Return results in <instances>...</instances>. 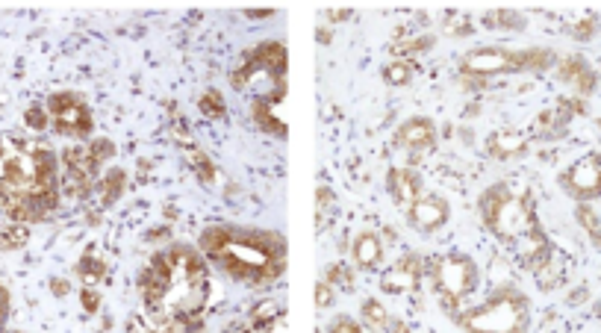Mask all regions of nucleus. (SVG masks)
<instances>
[{"mask_svg":"<svg viewBox=\"0 0 601 333\" xmlns=\"http://www.w3.org/2000/svg\"><path fill=\"white\" fill-rule=\"evenodd\" d=\"M101 166L92 160L89 145H68L62 154V192L74 198H86L98 186Z\"/></svg>","mask_w":601,"mask_h":333,"instance_id":"nucleus-11","label":"nucleus"},{"mask_svg":"<svg viewBox=\"0 0 601 333\" xmlns=\"http://www.w3.org/2000/svg\"><path fill=\"white\" fill-rule=\"evenodd\" d=\"M457 328L463 333H528L531 331V298L504 283L490 292L481 304L454 316Z\"/></svg>","mask_w":601,"mask_h":333,"instance_id":"nucleus-4","label":"nucleus"},{"mask_svg":"<svg viewBox=\"0 0 601 333\" xmlns=\"http://www.w3.org/2000/svg\"><path fill=\"white\" fill-rule=\"evenodd\" d=\"M501 74H525V54L513 51V48H472L460 56V80L469 89H481L487 86L492 77Z\"/></svg>","mask_w":601,"mask_h":333,"instance_id":"nucleus-7","label":"nucleus"},{"mask_svg":"<svg viewBox=\"0 0 601 333\" xmlns=\"http://www.w3.org/2000/svg\"><path fill=\"white\" fill-rule=\"evenodd\" d=\"M330 207H333V192H330V186H319V189H316V219H319V222L325 219V213H328Z\"/></svg>","mask_w":601,"mask_h":333,"instance_id":"nucleus-39","label":"nucleus"},{"mask_svg":"<svg viewBox=\"0 0 601 333\" xmlns=\"http://www.w3.org/2000/svg\"><path fill=\"white\" fill-rule=\"evenodd\" d=\"M386 192H389L392 204H395L401 213H407V210L419 201V195L425 192L422 174H419L416 168L407 166L389 168V171H386Z\"/></svg>","mask_w":601,"mask_h":333,"instance_id":"nucleus-17","label":"nucleus"},{"mask_svg":"<svg viewBox=\"0 0 601 333\" xmlns=\"http://www.w3.org/2000/svg\"><path fill=\"white\" fill-rule=\"evenodd\" d=\"M45 110H48V118H51V127H54L59 136L83 142L95 130L92 107L86 104V98L80 92H54L45 101Z\"/></svg>","mask_w":601,"mask_h":333,"instance_id":"nucleus-8","label":"nucleus"},{"mask_svg":"<svg viewBox=\"0 0 601 333\" xmlns=\"http://www.w3.org/2000/svg\"><path fill=\"white\" fill-rule=\"evenodd\" d=\"M325 280L336 289H345V292H354V272L348 269V263H333L328 272H325Z\"/></svg>","mask_w":601,"mask_h":333,"instance_id":"nucleus-33","label":"nucleus"},{"mask_svg":"<svg viewBox=\"0 0 601 333\" xmlns=\"http://www.w3.org/2000/svg\"><path fill=\"white\" fill-rule=\"evenodd\" d=\"M286 62H289V56H286L283 42H260L257 48H251L239 59V65L230 74V83L239 92L260 74L272 77L274 83H286Z\"/></svg>","mask_w":601,"mask_h":333,"instance_id":"nucleus-9","label":"nucleus"},{"mask_svg":"<svg viewBox=\"0 0 601 333\" xmlns=\"http://www.w3.org/2000/svg\"><path fill=\"white\" fill-rule=\"evenodd\" d=\"M534 278L540 283V289H554V286H560V280H563V260L551 251L546 260L534 269Z\"/></svg>","mask_w":601,"mask_h":333,"instance_id":"nucleus-26","label":"nucleus"},{"mask_svg":"<svg viewBox=\"0 0 601 333\" xmlns=\"http://www.w3.org/2000/svg\"><path fill=\"white\" fill-rule=\"evenodd\" d=\"M351 260L360 272H375L383 263V242L375 230H360L351 242Z\"/></svg>","mask_w":601,"mask_h":333,"instance_id":"nucleus-18","label":"nucleus"},{"mask_svg":"<svg viewBox=\"0 0 601 333\" xmlns=\"http://www.w3.org/2000/svg\"><path fill=\"white\" fill-rule=\"evenodd\" d=\"M554 68H557V80H560L563 86H572V92H575L578 98H590V95L599 89V74L593 71V65L581 54L557 59Z\"/></svg>","mask_w":601,"mask_h":333,"instance_id":"nucleus-16","label":"nucleus"},{"mask_svg":"<svg viewBox=\"0 0 601 333\" xmlns=\"http://www.w3.org/2000/svg\"><path fill=\"white\" fill-rule=\"evenodd\" d=\"M487 154L492 160H519L528 154V136L519 130H492L487 136Z\"/></svg>","mask_w":601,"mask_h":333,"instance_id":"nucleus-19","label":"nucleus"},{"mask_svg":"<svg viewBox=\"0 0 601 333\" xmlns=\"http://www.w3.org/2000/svg\"><path fill=\"white\" fill-rule=\"evenodd\" d=\"M522 54H525V71L531 74H543L557 65V56L548 48H522Z\"/></svg>","mask_w":601,"mask_h":333,"instance_id":"nucleus-28","label":"nucleus"},{"mask_svg":"<svg viewBox=\"0 0 601 333\" xmlns=\"http://www.w3.org/2000/svg\"><path fill=\"white\" fill-rule=\"evenodd\" d=\"M431 286L437 292L439 307L454 319L460 313V304L478 289L481 283V272H478V263L463 254V251H448V254H439L434 260H428L425 266Z\"/></svg>","mask_w":601,"mask_h":333,"instance_id":"nucleus-6","label":"nucleus"},{"mask_svg":"<svg viewBox=\"0 0 601 333\" xmlns=\"http://www.w3.org/2000/svg\"><path fill=\"white\" fill-rule=\"evenodd\" d=\"M333 304H336V289L330 286L328 280L322 278L316 283V307H319V310H330Z\"/></svg>","mask_w":601,"mask_h":333,"instance_id":"nucleus-37","label":"nucleus"},{"mask_svg":"<svg viewBox=\"0 0 601 333\" xmlns=\"http://www.w3.org/2000/svg\"><path fill=\"white\" fill-rule=\"evenodd\" d=\"M80 301H83L86 313H98V310H101V295H98V289H92V286H83Z\"/></svg>","mask_w":601,"mask_h":333,"instance_id":"nucleus-40","label":"nucleus"},{"mask_svg":"<svg viewBox=\"0 0 601 333\" xmlns=\"http://www.w3.org/2000/svg\"><path fill=\"white\" fill-rule=\"evenodd\" d=\"M286 83H274L266 95H257L251 104V118L260 130L272 133L277 139H286Z\"/></svg>","mask_w":601,"mask_h":333,"instance_id":"nucleus-13","label":"nucleus"},{"mask_svg":"<svg viewBox=\"0 0 601 333\" xmlns=\"http://www.w3.org/2000/svg\"><path fill=\"white\" fill-rule=\"evenodd\" d=\"M437 142L439 130L428 115H413V118H407V121L395 130V136H392L395 151H404V154H410V157H428V154H434V151H437Z\"/></svg>","mask_w":601,"mask_h":333,"instance_id":"nucleus-12","label":"nucleus"},{"mask_svg":"<svg viewBox=\"0 0 601 333\" xmlns=\"http://www.w3.org/2000/svg\"><path fill=\"white\" fill-rule=\"evenodd\" d=\"M27 239H30V230H27V224L9 222V227H3V230H0V251H18V248H24V245H27Z\"/></svg>","mask_w":601,"mask_h":333,"instance_id":"nucleus-31","label":"nucleus"},{"mask_svg":"<svg viewBox=\"0 0 601 333\" xmlns=\"http://www.w3.org/2000/svg\"><path fill=\"white\" fill-rule=\"evenodd\" d=\"M89 154H92V160L98 166L104 168L115 157V145H112L110 139H95V142H89Z\"/></svg>","mask_w":601,"mask_h":333,"instance_id":"nucleus-35","label":"nucleus"},{"mask_svg":"<svg viewBox=\"0 0 601 333\" xmlns=\"http://www.w3.org/2000/svg\"><path fill=\"white\" fill-rule=\"evenodd\" d=\"M62 201L59 157L48 145L0 133V210L15 224L51 219Z\"/></svg>","mask_w":601,"mask_h":333,"instance_id":"nucleus-1","label":"nucleus"},{"mask_svg":"<svg viewBox=\"0 0 601 333\" xmlns=\"http://www.w3.org/2000/svg\"><path fill=\"white\" fill-rule=\"evenodd\" d=\"M277 319H280V307H277V301H263V304H257V307L251 310V328H254V331L274 328Z\"/></svg>","mask_w":601,"mask_h":333,"instance_id":"nucleus-30","label":"nucleus"},{"mask_svg":"<svg viewBox=\"0 0 601 333\" xmlns=\"http://www.w3.org/2000/svg\"><path fill=\"white\" fill-rule=\"evenodd\" d=\"M425 275V266L419 260V254L404 251L389 269H383L381 289L386 295H407L413 289H419V280Z\"/></svg>","mask_w":601,"mask_h":333,"instance_id":"nucleus-15","label":"nucleus"},{"mask_svg":"<svg viewBox=\"0 0 601 333\" xmlns=\"http://www.w3.org/2000/svg\"><path fill=\"white\" fill-rule=\"evenodd\" d=\"M484 24L490 30H504V33H522L528 27V18L516 9H492L484 15Z\"/></svg>","mask_w":601,"mask_h":333,"instance_id":"nucleus-24","label":"nucleus"},{"mask_svg":"<svg viewBox=\"0 0 601 333\" xmlns=\"http://www.w3.org/2000/svg\"><path fill=\"white\" fill-rule=\"evenodd\" d=\"M386 333H410V328H407V322H401V319H392L389 316V322H386V328H383Z\"/></svg>","mask_w":601,"mask_h":333,"instance_id":"nucleus-42","label":"nucleus"},{"mask_svg":"<svg viewBox=\"0 0 601 333\" xmlns=\"http://www.w3.org/2000/svg\"><path fill=\"white\" fill-rule=\"evenodd\" d=\"M381 74L386 86H410L419 74V62L416 59H392L383 65Z\"/></svg>","mask_w":601,"mask_h":333,"instance_id":"nucleus-22","label":"nucleus"},{"mask_svg":"<svg viewBox=\"0 0 601 333\" xmlns=\"http://www.w3.org/2000/svg\"><path fill=\"white\" fill-rule=\"evenodd\" d=\"M481 222L492 236L504 245H516L519 239L543 230L537 222V213L525 195H519L510 183H492L478 198Z\"/></svg>","mask_w":601,"mask_h":333,"instance_id":"nucleus-5","label":"nucleus"},{"mask_svg":"<svg viewBox=\"0 0 601 333\" xmlns=\"http://www.w3.org/2000/svg\"><path fill=\"white\" fill-rule=\"evenodd\" d=\"M180 148L186 151V160H189V166L195 171V177H198L204 186H213L216 177H219V168L210 160V154H207L204 148H198V142H186V145H180Z\"/></svg>","mask_w":601,"mask_h":333,"instance_id":"nucleus-20","label":"nucleus"},{"mask_svg":"<svg viewBox=\"0 0 601 333\" xmlns=\"http://www.w3.org/2000/svg\"><path fill=\"white\" fill-rule=\"evenodd\" d=\"M198 107H201V112H204L207 118H213V121H221V118L227 115V104H224V95H221L219 89H207V92L201 95Z\"/></svg>","mask_w":601,"mask_h":333,"instance_id":"nucleus-32","label":"nucleus"},{"mask_svg":"<svg viewBox=\"0 0 601 333\" xmlns=\"http://www.w3.org/2000/svg\"><path fill=\"white\" fill-rule=\"evenodd\" d=\"M404 216H407V224L416 233L431 236V233H437V230H442L448 224V219H451V204L442 195H437V192H422L419 201Z\"/></svg>","mask_w":601,"mask_h":333,"instance_id":"nucleus-14","label":"nucleus"},{"mask_svg":"<svg viewBox=\"0 0 601 333\" xmlns=\"http://www.w3.org/2000/svg\"><path fill=\"white\" fill-rule=\"evenodd\" d=\"M139 295L148 313L171 328L180 322H201L210 301V263L192 245H168L139 272Z\"/></svg>","mask_w":601,"mask_h":333,"instance_id":"nucleus-2","label":"nucleus"},{"mask_svg":"<svg viewBox=\"0 0 601 333\" xmlns=\"http://www.w3.org/2000/svg\"><path fill=\"white\" fill-rule=\"evenodd\" d=\"M6 319H9V289L0 283V333L6 331Z\"/></svg>","mask_w":601,"mask_h":333,"instance_id":"nucleus-41","label":"nucleus"},{"mask_svg":"<svg viewBox=\"0 0 601 333\" xmlns=\"http://www.w3.org/2000/svg\"><path fill=\"white\" fill-rule=\"evenodd\" d=\"M198 251L227 278L248 286H272L289 266L286 236L269 227L210 224L198 236Z\"/></svg>","mask_w":601,"mask_h":333,"instance_id":"nucleus-3","label":"nucleus"},{"mask_svg":"<svg viewBox=\"0 0 601 333\" xmlns=\"http://www.w3.org/2000/svg\"><path fill=\"white\" fill-rule=\"evenodd\" d=\"M124 189H127V171H124V168H110V171L101 177V183H98L101 204H104V207L118 204L121 195H124Z\"/></svg>","mask_w":601,"mask_h":333,"instance_id":"nucleus-25","label":"nucleus"},{"mask_svg":"<svg viewBox=\"0 0 601 333\" xmlns=\"http://www.w3.org/2000/svg\"><path fill=\"white\" fill-rule=\"evenodd\" d=\"M442 33L445 36H454V39H463V36H472L475 27H472V18L463 15V12H445L442 18Z\"/></svg>","mask_w":601,"mask_h":333,"instance_id":"nucleus-29","label":"nucleus"},{"mask_svg":"<svg viewBox=\"0 0 601 333\" xmlns=\"http://www.w3.org/2000/svg\"><path fill=\"white\" fill-rule=\"evenodd\" d=\"M245 15H248V18H254V21H263V18H272L274 12L272 9H248Z\"/></svg>","mask_w":601,"mask_h":333,"instance_id":"nucleus-44","label":"nucleus"},{"mask_svg":"<svg viewBox=\"0 0 601 333\" xmlns=\"http://www.w3.org/2000/svg\"><path fill=\"white\" fill-rule=\"evenodd\" d=\"M360 319H363L366 328H372V331H383L386 322H389V310L383 307L378 298H366V301L360 304Z\"/></svg>","mask_w":601,"mask_h":333,"instance_id":"nucleus-27","label":"nucleus"},{"mask_svg":"<svg viewBox=\"0 0 601 333\" xmlns=\"http://www.w3.org/2000/svg\"><path fill=\"white\" fill-rule=\"evenodd\" d=\"M437 48V36L434 33H422V36H404L392 45L395 59H416L422 54H431Z\"/></svg>","mask_w":601,"mask_h":333,"instance_id":"nucleus-21","label":"nucleus"},{"mask_svg":"<svg viewBox=\"0 0 601 333\" xmlns=\"http://www.w3.org/2000/svg\"><path fill=\"white\" fill-rule=\"evenodd\" d=\"M596 316H599V319H601V301H599V304H596Z\"/></svg>","mask_w":601,"mask_h":333,"instance_id":"nucleus-47","label":"nucleus"},{"mask_svg":"<svg viewBox=\"0 0 601 333\" xmlns=\"http://www.w3.org/2000/svg\"><path fill=\"white\" fill-rule=\"evenodd\" d=\"M596 33H599V15H587V18H581L578 24L569 27V36H575V39H581V42L593 39Z\"/></svg>","mask_w":601,"mask_h":333,"instance_id":"nucleus-34","label":"nucleus"},{"mask_svg":"<svg viewBox=\"0 0 601 333\" xmlns=\"http://www.w3.org/2000/svg\"><path fill=\"white\" fill-rule=\"evenodd\" d=\"M328 21H348L351 18V9H336V12H325Z\"/></svg>","mask_w":601,"mask_h":333,"instance_id":"nucleus-43","label":"nucleus"},{"mask_svg":"<svg viewBox=\"0 0 601 333\" xmlns=\"http://www.w3.org/2000/svg\"><path fill=\"white\" fill-rule=\"evenodd\" d=\"M24 118H27V124L33 127V130H48L51 127V118H48V110L45 107H30V110L24 112Z\"/></svg>","mask_w":601,"mask_h":333,"instance_id":"nucleus-38","label":"nucleus"},{"mask_svg":"<svg viewBox=\"0 0 601 333\" xmlns=\"http://www.w3.org/2000/svg\"><path fill=\"white\" fill-rule=\"evenodd\" d=\"M560 189L578 204L601 201V154H584L557 177Z\"/></svg>","mask_w":601,"mask_h":333,"instance_id":"nucleus-10","label":"nucleus"},{"mask_svg":"<svg viewBox=\"0 0 601 333\" xmlns=\"http://www.w3.org/2000/svg\"><path fill=\"white\" fill-rule=\"evenodd\" d=\"M56 295H68V280H51Z\"/></svg>","mask_w":601,"mask_h":333,"instance_id":"nucleus-45","label":"nucleus"},{"mask_svg":"<svg viewBox=\"0 0 601 333\" xmlns=\"http://www.w3.org/2000/svg\"><path fill=\"white\" fill-rule=\"evenodd\" d=\"M328 333H363V325L345 313H336L328 322Z\"/></svg>","mask_w":601,"mask_h":333,"instance_id":"nucleus-36","label":"nucleus"},{"mask_svg":"<svg viewBox=\"0 0 601 333\" xmlns=\"http://www.w3.org/2000/svg\"><path fill=\"white\" fill-rule=\"evenodd\" d=\"M107 272H110L107 260L98 257L95 251H86V254L80 257V263H77V278L83 280V286H92V289L107 278Z\"/></svg>","mask_w":601,"mask_h":333,"instance_id":"nucleus-23","label":"nucleus"},{"mask_svg":"<svg viewBox=\"0 0 601 333\" xmlns=\"http://www.w3.org/2000/svg\"><path fill=\"white\" fill-rule=\"evenodd\" d=\"M316 39H319V42H330V39H333V33H330V30H325V27H322V30H319V33H316Z\"/></svg>","mask_w":601,"mask_h":333,"instance_id":"nucleus-46","label":"nucleus"}]
</instances>
